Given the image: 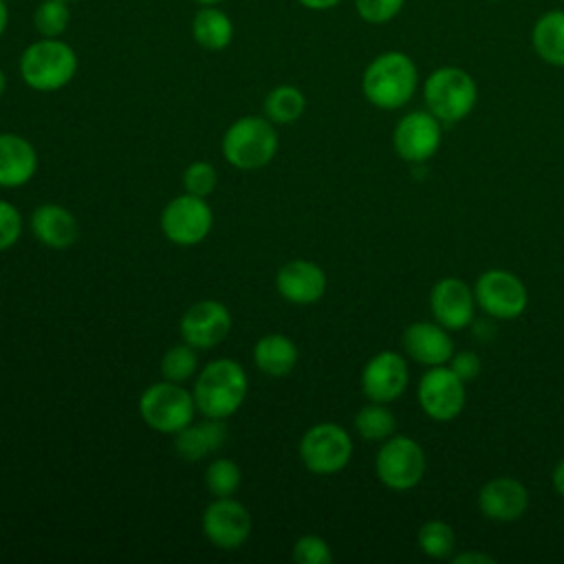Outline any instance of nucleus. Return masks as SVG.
Segmentation results:
<instances>
[{
    "label": "nucleus",
    "mask_w": 564,
    "mask_h": 564,
    "mask_svg": "<svg viewBox=\"0 0 564 564\" xmlns=\"http://www.w3.org/2000/svg\"><path fill=\"white\" fill-rule=\"evenodd\" d=\"M278 152L275 123L267 117L247 115L236 119L223 137V156L238 170H258Z\"/></svg>",
    "instance_id": "nucleus-5"
},
{
    "label": "nucleus",
    "mask_w": 564,
    "mask_h": 564,
    "mask_svg": "<svg viewBox=\"0 0 564 564\" xmlns=\"http://www.w3.org/2000/svg\"><path fill=\"white\" fill-rule=\"evenodd\" d=\"M416 542L427 557L445 560V557H452L456 549V533L443 520H427L425 524H421L416 533Z\"/></svg>",
    "instance_id": "nucleus-28"
},
{
    "label": "nucleus",
    "mask_w": 564,
    "mask_h": 564,
    "mask_svg": "<svg viewBox=\"0 0 564 564\" xmlns=\"http://www.w3.org/2000/svg\"><path fill=\"white\" fill-rule=\"evenodd\" d=\"M181 337L189 346L214 348L218 346L231 330V315L225 304L218 300H200L194 302L181 317Z\"/></svg>",
    "instance_id": "nucleus-15"
},
{
    "label": "nucleus",
    "mask_w": 564,
    "mask_h": 564,
    "mask_svg": "<svg viewBox=\"0 0 564 564\" xmlns=\"http://www.w3.org/2000/svg\"><path fill=\"white\" fill-rule=\"evenodd\" d=\"M485 2H502V0H485Z\"/></svg>",
    "instance_id": "nucleus-43"
},
{
    "label": "nucleus",
    "mask_w": 564,
    "mask_h": 564,
    "mask_svg": "<svg viewBox=\"0 0 564 564\" xmlns=\"http://www.w3.org/2000/svg\"><path fill=\"white\" fill-rule=\"evenodd\" d=\"M64 2H68V4H70V2H79V0H64Z\"/></svg>",
    "instance_id": "nucleus-44"
},
{
    "label": "nucleus",
    "mask_w": 564,
    "mask_h": 564,
    "mask_svg": "<svg viewBox=\"0 0 564 564\" xmlns=\"http://www.w3.org/2000/svg\"><path fill=\"white\" fill-rule=\"evenodd\" d=\"M397 421L386 403L370 401L355 414V430L364 441H386L394 434Z\"/></svg>",
    "instance_id": "nucleus-27"
},
{
    "label": "nucleus",
    "mask_w": 564,
    "mask_h": 564,
    "mask_svg": "<svg viewBox=\"0 0 564 564\" xmlns=\"http://www.w3.org/2000/svg\"><path fill=\"white\" fill-rule=\"evenodd\" d=\"M196 370H198V355H196V348L189 346L187 341L172 346L161 359V375L167 381L183 383L189 377H194Z\"/></svg>",
    "instance_id": "nucleus-29"
},
{
    "label": "nucleus",
    "mask_w": 564,
    "mask_h": 564,
    "mask_svg": "<svg viewBox=\"0 0 564 564\" xmlns=\"http://www.w3.org/2000/svg\"><path fill=\"white\" fill-rule=\"evenodd\" d=\"M306 97L297 86L280 84L264 97V117L278 126L297 121L304 115Z\"/></svg>",
    "instance_id": "nucleus-26"
},
{
    "label": "nucleus",
    "mask_w": 564,
    "mask_h": 564,
    "mask_svg": "<svg viewBox=\"0 0 564 564\" xmlns=\"http://www.w3.org/2000/svg\"><path fill=\"white\" fill-rule=\"evenodd\" d=\"M77 53L59 37H40L20 55V77L37 93H53L70 84L77 73Z\"/></svg>",
    "instance_id": "nucleus-3"
},
{
    "label": "nucleus",
    "mask_w": 564,
    "mask_h": 564,
    "mask_svg": "<svg viewBox=\"0 0 564 564\" xmlns=\"http://www.w3.org/2000/svg\"><path fill=\"white\" fill-rule=\"evenodd\" d=\"M22 234V214L9 200L0 198V251H7L18 242Z\"/></svg>",
    "instance_id": "nucleus-35"
},
{
    "label": "nucleus",
    "mask_w": 564,
    "mask_h": 564,
    "mask_svg": "<svg viewBox=\"0 0 564 564\" xmlns=\"http://www.w3.org/2000/svg\"><path fill=\"white\" fill-rule=\"evenodd\" d=\"M392 143L403 161L423 163L441 145V121L430 110H412L394 126Z\"/></svg>",
    "instance_id": "nucleus-12"
},
{
    "label": "nucleus",
    "mask_w": 564,
    "mask_h": 564,
    "mask_svg": "<svg viewBox=\"0 0 564 564\" xmlns=\"http://www.w3.org/2000/svg\"><path fill=\"white\" fill-rule=\"evenodd\" d=\"M4 88H7V77H4V73H2V68H0V97H2Z\"/></svg>",
    "instance_id": "nucleus-41"
},
{
    "label": "nucleus",
    "mask_w": 564,
    "mask_h": 564,
    "mask_svg": "<svg viewBox=\"0 0 564 564\" xmlns=\"http://www.w3.org/2000/svg\"><path fill=\"white\" fill-rule=\"evenodd\" d=\"M401 346L410 359L427 368L443 366L454 355V341L438 322H414L403 330Z\"/></svg>",
    "instance_id": "nucleus-19"
},
{
    "label": "nucleus",
    "mask_w": 564,
    "mask_h": 564,
    "mask_svg": "<svg viewBox=\"0 0 564 564\" xmlns=\"http://www.w3.org/2000/svg\"><path fill=\"white\" fill-rule=\"evenodd\" d=\"M405 0H355L357 15L368 24H386L399 15Z\"/></svg>",
    "instance_id": "nucleus-34"
},
{
    "label": "nucleus",
    "mask_w": 564,
    "mask_h": 564,
    "mask_svg": "<svg viewBox=\"0 0 564 564\" xmlns=\"http://www.w3.org/2000/svg\"><path fill=\"white\" fill-rule=\"evenodd\" d=\"M416 86V64L401 51L379 53L375 59H370L361 75L364 97L381 110H397L405 106L414 97Z\"/></svg>",
    "instance_id": "nucleus-1"
},
{
    "label": "nucleus",
    "mask_w": 564,
    "mask_h": 564,
    "mask_svg": "<svg viewBox=\"0 0 564 564\" xmlns=\"http://www.w3.org/2000/svg\"><path fill=\"white\" fill-rule=\"evenodd\" d=\"M203 533L223 551L240 549L251 533V516L247 507L231 496L216 498L203 511Z\"/></svg>",
    "instance_id": "nucleus-13"
},
{
    "label": "nucleus",
    "mask_w": 564,
    "mask_h": 564,
    "mask_svg": "<svg viewBox=\"0 0 564 564\" xmlns=\"http://www.w3.org/2000/svg\"><path fill=\"white\" fill-rule=\"evenodd\" d=\"M476 304L496 319H516L529 304L524 282L507 269H489L474 284Z\"/></svg>",
    "instance_id": "nucleus-10"
},
{
    "label": "nucleus",
    "mask_w": 564,
    "mask_h": 564,
    "mask_svg": "<svg viewBox=\"0 0 564 564\" xmlns=\"http://www.w3.org/2000/svg\"><path fill=\"white\" fill-rule=\"evenodd\" d=\"M408 379L405 357L394 350H381L366 361L361 370V390L370 401L390 403L405 392Z\"/></svg>",
    "instance_id": "nucleus-14"
},
{
    "label": "nucleus",
    "mask_w": 564,
    "mask_h": 564,
    "mask_svg": "<svg viewBox=\"0 0 564 564\" xmlns=\"http://www.w3.org/2000/svg\"><path fill=\"white\" fill-rule=\"evenodd\" d=\"M531 44L542 62L564 66V9H549L535 20Z\"/></svg>",
    "instance_id": "nucleus-23"
},
{
    "label": "nucleus",
    "mask_w": 564,
    "mask_h": 564,
    "mask_svg": "<svg viewBox=\"0 0 564 564\" xmlns=\"http://www.w3.org/2000/svg\"><path fill=\"white\" fill-rule=\"evenodd\" d=\"M377 478L394 491H408L423 480L425 454L423 447L410 436H390L375 458Z\"/></svg>",
    "instance_id": "nucleus-8"
},
{
    "label": "nucleus",
    "mask_w": 564,
    "mask_h": 564,
    "mask_svg": "<svg viewBox=\"0 0 564 564\" xmlns=\"http://www.w3.org/2000/svg\"><path fill=\"white\" fill-rule=\"evenodd\" d=\"M275 286L286 302L308 306L319 302L322 295L326 293V273L319 264L311 260H289L278 269Z\"/></svg>",
    "instance_id": "nucleus-18"
},
{
    "label": "nucleus",
    "mask_w": 564,
    "mask_h": 564,
    "mask_svg": "<svg viewBox=\"0 0 564 564\" xmlns=\"http://www.w3.org/2000/svg\"><path fill=\"white\" fill-rule=\"evenodd\" d=\"M194 394L176 381H159L143 390L139 399V414L152 430L161 434H176L194 421Z\"/></svg>",
    "instance_id": "nucleus-6"
},
{
    "label": "nucleus",
    "mask_w": 564,
    "mask_h": 564,
    "mask_svg": "<svg viewBox=\"0 0 564 564\" xmlns=\"http://www.w3.org/2000/svg\"><path fill=\"white\" fill-rule=\"evenodd\" d=\"M476 308L474 289L460 278H441L430 291V311L447 330H460L471 324Z\"/></svg>",
    "instance_id": "nucleus-16"
},
{
    "label": "nucleus",
    "mask_w": 564,
    "mask_h": 564,
    "mask_svg": "<svg viewBox=\"0 0 564 564\" xmlns=\"http://www.w3.org/2000/svg\"><path fill=\"white\" fill-rule=\"evenodd\" d=\"M447 364L463 381H471L480 375V359L474 350H458V352L454 350Z\"/></svg>",
    "instance_id": "nucleus-36"
},
{
    "label": "nucleus",
    "mask_w": 564,
    "mask_h": 564,
    "mask_svg": "<svg viewBox=\"0 0 564 564\" xmlns=\"http://www.w3.org/2000/svg\"><path fill=\"white\" fill-rule=\"evenodd\" d=\"M478 509L496 522H513L529 509V489L513 476H496L478 491Z\"/></svg>",
    "instance_id": "nucleus-17"
},
{
    "label": "nucleus",
    "mask_w": 564,
    "mask_h": 564,
    "mask_svg": "<svg viewBox=\"0 0 564 564\" xmlns=\"http://www.w3.org/2000/svg\"><path fill=\"white\" fill-rule=\"evenodd\" d=\"M416 399L421 410L434 421L456 419L467 401L465 381L449 366H432L419 381Z\"/></svg>",
    "instance_id": "nucleus-11"
},
{
    "label": "nucleus",
    "mask_w": 564,
    "mask_h": 564,
    "mask_svg": "<svg viewBox=\"0 0 564 564\" xmlns=\"http://www.w3.org/2000/svg\"><path fill=\"white\" fill-rule=\"evenodd\" d=\"M218 185V172L207 161H194L183 172V187L192 196L207 198Z\"/></svg>",
    "instance_id": "nucleus-32"
},
{
    "label": "nucleus",
    "mask_w": 564,
    "mask_h": 564,
    "mask_svg": "<svg viewBox=\"0 0 564 564\" xmlns=\"http://www.w3.org/2000/svg\"><path fill=\"white\" fill-rule=\"evenodd\" d=\"M293 560L297 564H330L333 553L324 538L319 535H302L293 544Z\"/></svg>",
    "instance_id": "nucleus-33"
},
{
    "label": "nucleus",
    "mask_w": 564,
    "mask_h": 564,
    "mask_svg": "<svg viewBox=\"0 0 564 564\" xmlns=\"http://www.w3.org/2000/svg\"><path fill=\"white\" fill-rule=\"evenodd\" d=\"M37 152L20 134L0 132V187H20L33 178Z\"/></svg>",
    "instance_id": "nucleus-21"
},
{
    "label": "nucleus",
    "mask_w": 564,
    "mask_h": 564,
    "mask_svg": "<svg viewBox=\"0 0 564 564\" xmlns=\"http://www.w3.org/2000/svg\"><path fill=\"white\" fill-rule=\"evenodd\" d=\"M297 348L295 344L280 333L262 335L253 346V364L262 375L284 377L295 368Z\"/></svg>",
    "instance_id": "nucleus-24"
},
{
    "label": "nucleus",
    "mask_w": 564,
    "mask_h": 564,
    "mask_svg": "<svg viewBox=\"0 0 564 564\" xmlns=\"http://www.w3.org/2000/svg\"><path fill=\"white\" fill-rule=\"evenodd\" d=\"M454 564H494V555L487 553H478V551H465V553H456L452 555Z\"/></svg>",
    "instance_id": "nucleus-37"
},
{
    "label": "nucleus",
    "mask_w": 564,
    "mask_h": 564,
    "mask_svg": "<svg viewBox=\"0 0 564 564\" xmlns=\"http://www.w3.org/2000/svg\"><path fill=\"white\" fill-rule=\"evenodd\" d=\"M70 22V9L64 0H42L33 11V26L42 37H59Z\"/></svg>",
    "instance_id": "nucleus-30"
},
{
    "label": "nucleus",
    "mask_w": 564,
    "mask_h": 564,
    "mask_svg": "<svg viewBox=\"0 0 564 564\" xmlns=\"http://www.w3.org/2000/svg\"><path fill=\"white\" fill-rule=\"evenodd\" d=\"M423 99L427 110L441 123L463 121L478 101V86L474 77L458 66H441L432 70L423 84Z\"/></svg>",
    "instance_id": "nucleus-4"
},
{
    "label": "nucleus",
    "mask_w": 564,
    "mask_h": 564,
    "mask_svg": "<svg viewBox=\"0 0 564 564\" xmlns=\"http://www.w3.org/2000/svg\"><path fill=\"white\" fill-rule=\"evenodd\" d=\"M192 35L198 46L207 51H223L231 44L234 37L231 18L216 4H205L194 13Z\"/></svg>",
    "instance_id": "nucleus-25"
},
{
    "label": "nucleus",
    "mask_w": 564,
    "mask_h": 564,
    "mask_svg": "<svg viewBox=\"0 0 564 564\" xmlns=\"http://www.w3.org/2000/svg\"><path fill=\"white\" fill-rule=\"evenodd\" d=\"M31 231L42 245L51 249H68L79 238V225L75 216L57 203H44L33 209Z\"/></svg>",
    "instance_id": "nucleus-20"
},
{
    "label": "nucleus",
    "mask_w": 564,
    "mask_h": 564,
    "mask_svg": "<svg viewBox=\"0 0 564 564\" xmlns=\"http://www.w3.org/2000/svg\"><path fill=\"white\" fill-rule=\"evenodd\" d=\"M297 2L311 11H328V9L337 7L341 0H297Z\"/></svg>",
    "instance_id": "nucleus-38"
},
{
    "label": "nucleus",
    "mask_w": 564,
    "mask_h": 564,
    "mask_svg": "<svg viewBox=\"0 0 564 564\" xmlns=\"http://www.w3.org/2000/svg\"><path fill=\"white\" fill-rule=\"evenodd\" d=\"M350 456V434L337 423H315L300 438L302 465L317 476H330L341 471L348 465Z\"/></svg>",
    "instance_id": "nucleus-7"
},
{
    "label": "nucleus",
    "mask_w": 564,
    "mask_h": 564,
    "mask_svg": "<svg viewBox=\"0 0 564 564\" xmlns=\"http://www.w3.org/2000/svg\"><path fill=\"white\" fill-rule=\"evenodd\" d=\"M553 487L564 498V458H560V463L553 469Z\"/></svg>",
    "instance_id": "nucleus-39"
},
{
    "label": "nucleus",
    "mask_w": 564,
    "mask_h": 564,
    "mask_svg": "<svg viewBox=\"0 0 564 564\" xmlns=\"http://www.w3.org/2000/svg\"><path fill=\"white\" fill-rule=\"evenodd\" d=\"M9 24V9H7V0H0V37L4 35Z\"/></svg>",
    "instance_id": "nucleus-40"
},
{
    "label": "nucleus",
    "mask_w": 564,
    "mask_h": 564,
    "mask_svg": "<svg viewBox=\"0 0 564 564\" xmlns=\"http://www.w3.org/2000/svg\"><path fill=\"white\" fill-rule=\"evenodd\" d=\"M194 2H198L200 7H205V4H218V2H223V0H194Z\"/></svg>",
    "instance_id": "nucleus-42"
},
{
    "label": "nucleus",
    "mask_w": 564,
    "mask_h": 564,
    "mask_svg": "<svg viewBox=\"0 0 564 564\" xmlns=\"http://www.w3.org/2000/svg\"><path fill=\"white\" fill-rule=\"evenodd\" d=\"M249 379L245 368L234 359H214L203 366L194 383V403L203 416L227 419L245 401Z\"/></svg>",
    "instance_id": "nucleus-2"
},
{
    "label": "nucleus",
    "mask_w": 564,
    "mask_h": 564,
    "mask_svg": "<svg viewBox=\"0 0 564 564\" xmlns=\"http://www.w3.org/2000/svg\"><path fill=\"white\" fill-rule=\"evenodd\" d=\"M242 474L231 458H214L205 469V485L214 498L234 496L240 487Z\"/></svg>",
    "instance_id": "nucleus-31"
},
{
    "label": "nucleus",
    "mask_w": 564,
    "mask_h": 564,
    "mask_svg": "<svg viewBox=\"0 0 564 564\" xmlns=\"http://www.w3.org/2000/svg\"><path fill=\"white\" fill-rule=\"evenodd\" d=\"M214 225L212 207L205 198L181 194L172 198L161 212V231L163 236L181 247L198 245L207 238Z\"/></svg>",
    "instance_id": "nucleus-9"
},
{
    "label": "nucleus",
    "mask_w": 564,
    "mask_h": 564,
    "mask_svg": "<svg viewBox=\"0 0 564 564\" xmlns=\"http://www.w3.org/2000/svg\"><path fill=\"white\" fill-rule=\"evenodd\" d=\"M223 421L225 419H209V416H205V421L200 423L192 421L187 427L176 432V438H174L176 454L187 463H196L214 454L216 449H220L227 438V425Z\"/></svg>",
    "instance_id": "nucleus-22"
}]
</instances>
